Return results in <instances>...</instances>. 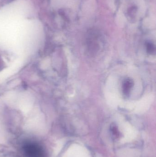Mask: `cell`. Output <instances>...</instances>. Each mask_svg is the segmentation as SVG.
<instances>
[{"label":"cell","instance_id":"obj_1","mask_svg":"<svg viewBox=\"0 0 156 157\" xmlns=\"http://www.w3.org/2000/svg\"><path fill=\"white\" fill-rule=\"evenodd\" d=\"M133 81L131 78H126L123 81L122 84V90L123 93L124 95L125 96L129 95L132 88L133 86Z\"/></svg>","mask_w":156,"mask_h":157},{"label":"cell","instance_id":"obj_2","mask_svg":"<svg viewBox=\"0 0 156 157\" xmlns=\"http://www.w3.org/2000/svg\"><path fill=\"white\" fill-rule=\"evenodd\" d=\"M147 51L150 54H154L155 53V47L154 45L151 42H147L146 44Z\"/></svg>","mask_w":156,"mask_h":157},{"label":"cell","instance_id":"obj_3","mask_svg":"<svg viewBox=\"0 0 156 157\" xmlns=\"http://www.w3.org/2000/svg\"><path fill=\"white\" fill-rule=\"evenodd\" d=\"M111 130L113 134L115 135H117L118 134V130L117 129V127H116L115 125H113L111 128Z\"/></svg>","mask_w":156,"mask_h":157}]
</instances>
